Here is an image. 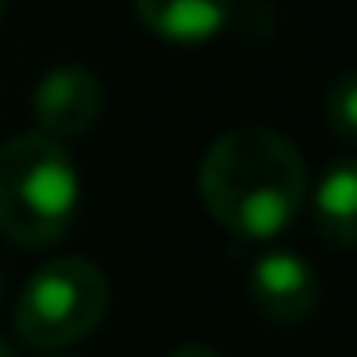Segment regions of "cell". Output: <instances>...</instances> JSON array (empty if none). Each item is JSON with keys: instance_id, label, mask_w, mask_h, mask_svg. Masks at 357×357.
I'll return each mask as SVG.
<instances>
[{"instance_id": "6da1fadb", "label": "cell", "mask_w": 357, "mask_h": 357, "mask_svg": "<svg viewBox=\"0 0 357 357\" xmlns=\"http://www.w3.org/2000/svg\"><path fill=\"white\" fill-rule=\"evenodd\" d=\"M204 208L238 238L288 231L307 196V165L273 127H234L208 146L196 173Z\"/></svg>"}, {"instance_id": "7a4b0ae2", "label": "cell", "mask_w": 357, "mask_h": 357, "mask_svg": "<svg viewBox=\"0 0 357 357\" xmlns=\"http://www.w3.org/2000/svg\"><path fill=\"white\" fill-rule=\"evenodd\" d=\"M81 208V173L66 142L16 135L0 146V234L20 246H54Z\"/></svg>"}, {"instance_id": "3957f363", "label": "cell", "mask_w": 357, "mask_h": 357, "mask_svg": "<svg viewBox=\"0 0 357 357\" xmlns=\"http://www.w3.org/2000/svg\"><path fill=\"white\" fill-rule=\"evenodd\" d=\"M112 303V284L85 257L47 261L16 303V331L35 349H62L89 338L104 323Z\"/></svg>"}, {"instance_id": "277c9868", "label": "cell", "mask_w": 357, "mask_h": 357, "mask_svg": "<svg viewBox=\"0 0 357 357\" xmlns=\"http://www.w3.org/2000/svg\"><path fill=\"white\" fill-rule=\"evenodd\" d=\"M35 123L39 135L54 142L77 139L100 119L104 112V85L85 66H58L35 89Z\"/></svg>"}, {"instance_id": "5b68a950", "label": "cell", "mask_w": 357, "mask_h": 357, "mask_svg": "<svg viewBox=\"0 0 357 357\" xmlns=\"http://www.w3.org/2000/svg\"><path fill=\"white\" fill-rule=\"evenodd\" d=\"M250 300L269 323L296 326L315 315L319 307V280L303 257L288 250L261 254L250 269Z\"/></svg>"}, {"instance_id": "8992f818", "label": "cell", "mask_w": 357, "mask_h": 357, "mask_svg": "<svg viewBox=\"0 0 357 357\" xmlns=\"http://www.w3.org/2000/svg\"><path fill=\"white\" fill-rule=\"evenodd\" d=\"M139 24L177 47L208 43L231 24L234 0H131Z\"/></svg>"}, {"instance_id": "52a82bcc", "label": "cell", "mask_w": 357, "mask_h": 357, "mask_svg": "<svg viewBox=\"0 0 357 357\" xmlns=\"http://www.w3.org/2000/svg\"><path fill=\"white\" fill-rule=\"evenodd\" d=\"M315 227L334 250H354L357 242V169L338 158L315 185Z\"/></svg>"}, {"instance_id": "ba28073f", "label": "cell", "mask_w": 357, "mask_h": 357, "mask_svg": "<svg viewBox=\"0 0 357 357\" xmlns=\"http://www.w3.org/2000/svg\"><path fill=\"white\" fill-rule=\"evenodd\" d=\"M326 123L342 142H354L357 135V81L354 73H342L326 93Z\"/></svg>"}, {"instance_id": "9c48e42d", "label": "cell", "mask_w": 357, "mask_h": 357, "mask_svg": "<svg viewBox=\"0 0 357 357\" xmlns=\"http://www.w3.org/2000/svg\"><path fill=\"white\" fill-rule=\"evenodd\" d=\"M169 357H219V354H215L211 346H196V342H192V346H181V349H173Z\"/></svg>"}, {"instance_id": "30bf717a", "label": "cell", "mask_w": 357, "mask_h": 357, "mask_svg": "<svg viewBox=\"0 0 357 357\" xmlns=\"http://www.w3.org/2000/svg\"><path fill=\"white\" fill-rule=\"evenodd\" d=\"M0 357H16V346H12V342L4 338V334H0Z\"/></svg>"}, {"instance_id": "8fae6325", "label": "cell", "mask_w": 357, "mask_h": 357, "mask_svg": "<svg viewBox=\"0 0 357 357\" xmlns=\"http://www.w3.org/2000/svg\"><path fill=\"white\" fill-rule=\"evenodd\" d=\"M4 8H8V0H0V24H4Z\"/></svg>"}, {"instance_id": "7c38bea8", "label": "cell", "mask_w": 357, "mask_h": 357, "mask_svg": "<svg viewBox=\"0 0 357 357\" xmlns=\"http://www.w3.org/2000/svg\"><path fill=\"white\" fill-rule=\"evenodd\" d=\"M0 292H4V280H0Z\"/></svg>"}]
</instances>
